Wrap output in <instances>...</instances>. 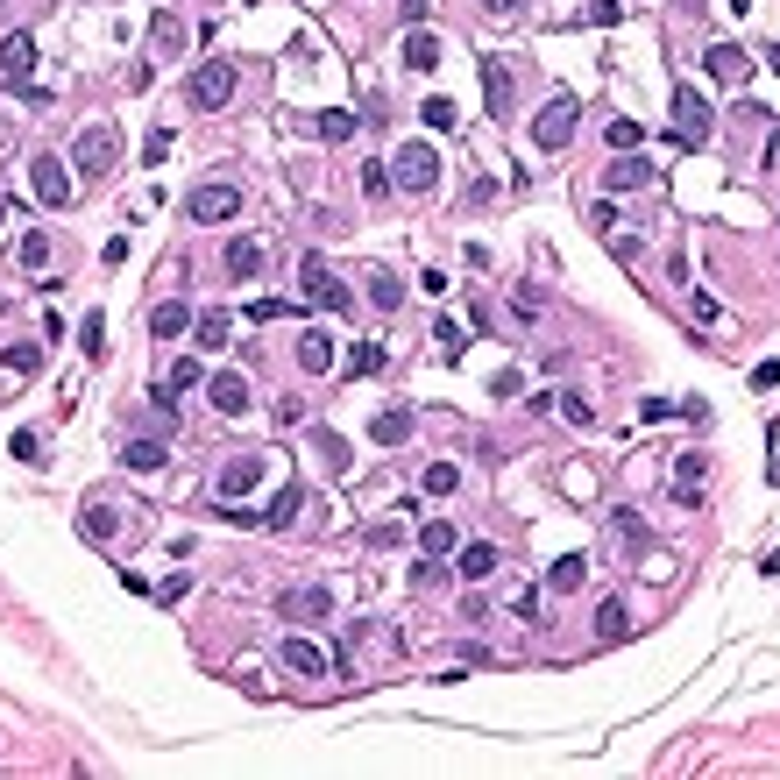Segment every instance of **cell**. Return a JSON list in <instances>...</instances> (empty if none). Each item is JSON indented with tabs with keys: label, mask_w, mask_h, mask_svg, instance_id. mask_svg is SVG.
I'll return each instance as SVG.
<instances>
[{
	"label": "cell",
	"mask_w": 780,
	"mask_h": 780,
	"mask_svg": "<svg viewBox=\"0 0 780 780\" xmlns=\"http://www.w3.org/2000/svg\"><path fill=\"white\" fill-rule=\"evenodd\" d=\"M497 568H504V554H497L490 539H468V546H461V561H454V575H461V582H490Z\"/></svg>",
	"instance_id": "5bb4252c"
},
{
	"label": "cell",
	"mask_w": 780,
	"mask_h": 780,
	"mask_svg": "<svg viewBox=\"0 0 780 780\" xmlns=\"http://www.w3.org/2000/svg\"><path fill=\"white\" fill-rule=\"evenodd\" d=\"M433 341H440V348H447V355H461V348H468V341H461V327H454V320H440V327H433Z\"/></svg>",
	"instance_id": "7dc6e473"
},
{
	"label": "cell",
	"mask_w": 780,
	"mask_h": 780,
	"mask_svg": "<svg viewBox=\"0 0 780 780\" xmlns=\"http://www.w3.org/2000/svg\"><path fill=\"white\" fill-rule=\"evenodd\" d=\"M114 525H121V518H114L107 504H86V518H78V532H86V539H114Z\"/></svg>",
	"instance_id": "8d00e7d4"
},
{
	"label": "cell",
	"mask_w": 780,
	"mask_h": 780,
	"mask_svg": "<svg viewBox=\"0 0 780 780\" xmlns=\"http://www.w3.org/2000/svg\"><path fill=\"white\" fill-rule=\"evenodd\" d=\"M0 227H8V213H0Z\"/></svg>",
	"instance_id": "680465c9"
},
{
	"label": "cell",
	"mask_w": 780,
	"mask_h": 780,
	"mask_svg": "<svg viewBox=\"0 0 780 780\" xmlns=\"http://www.w3.org/2000/svg\"><path fill=\"white\" fill-rule=\"evenodd\" d=\"M582 128V107H575V93H554L539 114H532V142L539 149H568V135Z\"/></svg>",
	"instance_id": "7a4b0ae2"
},
{
	"label": "cell",
	"mask_w": 780,
	"mask_h": 780,
	"mask_svg": "<svg viewBox=\"0 0 780 780\" xmlns=\"http://www.w3.org/2000/svg\"><path fill=\"white\" fill-rule=\"evenodd\" d=\"M78 348H86V362L107 355V312H86V320H78Z\"/></svg>",
	"instance_id": "f546056e"
},
{
	"label": "cell",
	"mask_w": 780,
	"mask_h": 780,
	"mask_svg": "<svg viewBox=\"0 0 780 780\" xmlns=\"http://www.w3.org/2000/svg\"><path fill=\"white\" fill-rule=\"evenodd\" d=\"M149 334H156V341H178V334H192V305H178V298H164V305H156V312H149Z\"/></svg>",
	"instance_id": "ffe728a7"
},
{
	"label": "cell",
	"mask_w": 780,
	"mask_h": 780,
	"mask_svg": "<svg viewBox=\"0 0 780 780\" xmlns=\"http://www.w3.org/2000/svg\"><path fill=\"white\" fill-rule=\"evenodd\" d=\"M192 383H206V369L185 355V362H171V376H164V390H192Z\"/></svg>",
	"instance_id": "60d3db41"
},
{
	"label": "cell",
	"mask_w": 780,
	"mask_h": 780,
	"mask_svg": "<svg viewBox=\"0 0 780 780\" xmlns=\"http://www.w3.org/2000/svg\"><path fill=\"white\" fill-rule=\"evenodd\" d=\"M121 468H135V476H156V468H164V440H128V447H121Z\"/></svg>",
	"instance_id": "4316f807"
},
{
	"label": "cell",
	"mask_w": 780,
	"mask_h": 780,
	"mask_svg": "<svg viewBox=\"0 0 780 780\" xmlns=\"http://www.w3.org/2000/svg\"><path fill=\"white\" fill-rule=\"evenodd\" d=\"M390 192V164H362V199H383Z\"/></svg>",
	"instance_id": "b9f144b4"
},
{
	"label": "cell",
	"mask_w": 780,
	"mask_h": 780,
	"mask_svg": "<svg viewBox=\"0 0 780 780\" xmlns=\"http://www.w3.org/2000/svg\"><path fill=\"white\" fill-rule=\"evenodd\" d=\"M284 312H291L284 298H256V305H249V320H256V327H270V320H284Z\"/></svg>",
	"instance_id": "bcb514c9"
},
{
	"label": "cell",
	"mask_w": 780,
	"mask_h": 780,
	"mask_svg": "<svg viewBox=\"0 0 780 780\" xmlns=\"http://www.w3.org/2000/svg\"><path fill=\"white\" fill-rule=\"evenodd\" d=\"M0 71H8V86H22V78L36 71V36L29 29H15L8 43H0Z\"/></svg>",
	"instance_id": "e0dca14e"
},
{
	"label": "cell",
	"mask_w": 780,
	"mask_h": 780,
	"mask_svg": "<svg viewBox=\"0 0 780 780\" xmlns=\"http://www.w3.org/2000/svg\"><path fill=\"white\" fill-rule=\"evenodd\" d=\"M398 539H405V525H398V518H390V525H369V546H398Z\"/></svg>",
	"instance_id": "f5cc1de1"
},
{
	"label": "cell",
	"mask_w": 780,
	"mask_h": 780,
	"mask_svg": "<svg viewBox=\"0 0 780 780\" xmlns=\"http://www.w3.org/2000/svg\"><path fill=\"white\" fill-rule=\"evenodd\" d=\"M227 327H234L227 312H192V334H199V348H220V341H227Z\"/></svg>",
	"instance_id": "1f68e13d"
},
{
	"label": "cell",
	"mask_w": 780,
	"mask_h": 780,
	"mask_svg": "<svg viewBox=\"0 0 780 780\" xmlns=\"http://www.w3.org/2000/svg\"><path fill=\"white\" fill-rule=\"evenodd\" d=\"M603 185L610 192H639V185H653V164L639 149H610V171H603Z\"/></svg>",
	"instance_id": "8fae6325"
},
{
	"label": "cell",
	"mask_w": 780,
	"mask_h": 780,
	"mask_svg": "<svg viewBox=\"0 0 780 780\" xmlns=\"http://www.w3.org/2000/svg\"><path fill=\"white\" fill-rule=\"evenodd\" d=\"M433 178H440L433 142H405V149H398V185H405V192H426Z\"/></svg>",
	"instance_id": "9c48e42d"
},
{
	"label": "cell",
	"mask_w": 780,
	"mask_h": 780,
	"mask_svg": "<svg viewBox=\"0 0 780 780\" xmlns=\"http://www.w3.org/2000/svg\"><path fill=\"white\" fill-rule=\"evenodd\" d=\"M483 15H497V22H518V15H525V0H483Z\"/></svg>",
	"instance_id": "681fc988"
},
{
	"label": "cell",
	"mask_w": 780,
	"mask_h": 780,
	"mask_svg": "<svg viewBox=\"0 0 780 780\" xmlns=\"http://www.w3.org/2000/svg\"><path fill=\"white\" fill-rule=\"evenodd\" d=\"M773 383H780V362H759L752 369V390H773Z\"/></svg>",
	"instance_id": "6f0895ef"
},
{
	"label": "cell",
	"mask_w": 780,
	"mask_h": 780,
	"mask_svg": "<svg viewBox=\"0 0 780 780\" xmlns=\"http://www.w3.org/2000/svg\"><path fill=\"white\" fill-rule=\"evenodd\" d=\"M702 71H710L717 86H738V78L752 71V57H745L738 43H710V50H702Z\"/></svg>",
	"instance_id": "7c38bea8"
},
{
	"label": "cell",
	"mask_w": 780,
	"mask_h": 780,
	"mask_svg": "<svg viewBox=\"0 0 780 780\" xmlns=\"http://www.w3.org/2000/svg\"><path fill=\"white\" fill-rule=\"evenodd\" d=\"M710 476V454H674V483H702Z\"/></svg>",
	"instance_id": "ab89813d"
},
{
	"label": "cell",
	"mask_w": 780,
	"mask_h": 780,
	"mask_svg": "<svg viewBox=\"0 0 780 780\" xmlns=\"http://www.w3.org/2000/svg\"><path fill=\"white\" fill-rule=\"evenodd\" d=\"M426 8H433V0H398V15H405V29H426Z\"/></svg>",
	"instance_id": "f907efd6"
},
{
	"label": "cell",
	"mask_w": 780,
	"mask_h": 780,
	"mask_svg": "<svg viewBox=\"0 0 780 780\" xmlns=\"http://www.w3.org/2000/svg\"><path fill=\"white\" fill-rule=\"evenodd\" d=\"M454 490H461V468L454 461H433L426 468V497H454Z\"/></svg>",
	"instance_id": "836d02e7"
},
{
	"label": "cell",
	"mask_w": 780,
	"mask_h": 780,
	"mask_svg": "<svg viewBox=\"0 0 780 780\" xmlns=\"http://www.w3.org/2000/svg\"><path fill=\"white\" fill-rule=\"evenodd\" d=\"M312 135H327V142H348V135H355V114H348V107H334V114H312Z\"/></svg>",
	"instance_id": "d6a6232c"
},
{
	"label": "cell",
	"mask_w": 780,
	"mask_h": 780,
	"mask_svg": "<svg viewBox=\"0 0 780 780\" xmlns=\"http://www.w3.org/2000/svg\"><path fill=\"white\" fill-rule=\"evenodd\" d=\"M29 192H36V199H43L50 213H57V206H71V164H64V156H50V149H43L36 164H29Z\"/></svg>",
	"instance_id": "8992f818"
},
{
	"label": "cell",
	"mask_w": 780,
	"mask_h": 780,
	"mask_svg": "<svg viewBox=\"0 0 780 780\" xmlns=\"http://www.w3.org/2000/svg\"><path fill=\"white\" fill-rule=\"evenodd\" d=\"M8 447H15V461H29V468H43V440H36V433H29V426H22V433H15V440H8Z\"/></svg>",
	"instance_id": "7bdbcfd3"
},
{
	"label": "cell",
	"mask_w": 780,
	"mask_h": 780,
	"mask_svg": "<svg viewBox=\"0 0 780 780\" xmlns=\"http://www.w3.org/2000/svg\"><path fill=\"white\" fill-rule=\"evenodd\" d=\"M405 64H412V71H433V64H440V36H433V29H405Z\"/></svg>",
	"instance_id": "83f0119b"
},
{
	"label": "cell",
	"mask_w": 780,
	"mask_h": 780,
	"mask_svg": "<svg viewBox=\"0 0 780 780\" xmlns=\"http://www.w3.org/2000/svg\"><path fill=\"white\" fill-rule=\"evenodd\" d=\"M589 582V554H561L554 568H546V589H554V596H575Z\"/></svg>",
	"instance_id": "7402d4cb"
},
{
	"label": "cell",
	"mask_w": 780,
	"mask_h": 780,
	"mask_svg": "<svg viewBox=\"0 0 780 780\" xmlns=\"http://www.w3.org/2000/svg\"><path fill=\"white\" fill-rule=\"evenodd\" d=\"M412 426H419L412 412H376V426H369V440H376V447H405V440H412Z\"/></svg>",
	"instance_id": "d4e9b609"
},
{
	"label": "cell",
	"mask_w": 780,
	"mask_h": 780,
	"mask_svg": "<svg viewBox=\"0 0 780 780\" xmlns=\"http://www.w3.org/2000/svg\"><path fill=\"white\" fill-rule=\"evenodd\" d=\"M419 546H426V554H433V561H447V554H461V532H454V518H426V525H419Z\"/></svg>",
	"instance_id": "603a6c76"
},
{
	"label": "cell",
	"mask_w": 780,
	"mask_h": 780,
	"mask_svg": "<svg viewBox=\"0 0 780 780\" xmlns=\"http://www.w3.org/2000/svg\"><path fill=\"white\" fill-rule=\"evenodd\" d=\"M589 227H603V234H617V227H624V220H617V206H610V199H603V206H596V213H589Z\"/></svg>",
	"instance_id": "11a10c76"
},
{
	"label": "cell",
	"mask_w": 780,
	"mask_h": 780,
	"mask_svg": "<svg viewBox=\"0 0 780 780\" xmlns=\"http://www.w3.org/2000/svg\"><path fill=\"white\" fill-rule=\"evenodd\" d=\"M476 71H483V100H490V114H497V121H504V107H511V71H504V64H497V57H483V64H476Z\"/></svg>",
	"instance_id": "cb8c5ba5"
},
{
	"label": "cell",
	"mask_w": 780,
	"mask_h": 780,
	"mask_svg": "<svg viewBox=\"0 0 780 780\" xmlns=\"http://www.w3.org/2000/svg\"><path fill=\"white\" fill-rule=\"evenodd\" d=\"M185 43V22H171V15H156V50H178Z\"/></svg>",
	"instance_id": "f6af8a7d"
},
{
	"label": "cell",
	"mask_w": 780,
	"mask_h": 780,
	"mask_svg": "<svg viewBox=\"0 0 780 780\" xmlns=\"http://www.w3.org/2000/svg\"><path fill=\"white\" fill-rule=\"evenodd\" d=\"M277 617H291V624H312V617H334V589H284L277 596Z\"/></svg>",
	"instance_id": "30bf717a"
},
{
	"label": "cell",
	"mask_w": 780,
	"mask_h": 780,
	"mask_svg": "<svg viewBox=\"0 0 780 780\" xmlns=\"http://www.w3.org/2000/svg\"><path fill=\"white\" fill-rule=\"evenodd\" d=\"M632 632V610H624V596H603V610H596V639L610 646V639H624Z\"/></svg>",
	"instance_id": "484cf974"
},
{
	"label": "cell",
	"mask_w": 780,
	"mask_h": 780,
	"mask_svg": "<svg viewBox=\"0 0 780 780\" xmlns=\"http://www.w3.org/2000/svg\"><path fill=\"white\" fill-rule=\"evenodd\" d=\"M15 256H22V270H43V263H50V234H43V227H29Z\"/></svg>",
	"instance_id": "e575fe53"
},
{
	"label": "cell",
	"mask_w": 780,
	"mask_h": 780,
	"mask_svg": "<svg viewBox=\"0 0 780 780\" xmlns=\"http://www.w3.org/2000/svg\"><path fill=\"white\" fill-rule=\"evenodd\" d=\"M277 426H305V398H277Z\"/></svg>",
	"instance_id": "c3c4849f"
},
{
	"label": "cell",
	"mask_w": 780,
	"mask_h": 780,
	"mask_svg": "<svg viewBox=\"0 0 780 780\" xmlns=\"http://www.w3.org/2000/svg\"><path fill=\"white\" fill-rule=\"evenodd\" d=\"M0 362L22 369V376H36V369H43V348H36V341H15V348H0Z\"/></svg>",
	"instance_id": "d590c367"
},
{
	"label": "cell",
	"mask_w": 780,
	"mask_h": 780,
	"mask_svg": "<svg viewBox=\"0 0 780 780\" xmlns=\"http://www.w3.org/2000/svg\"><path fill=\"white\" fill-rule=\"evenodd\" d=\"M164 156H171V128H149V142H142V164H149V171H164Z\"/></svg>",
	"instance_id": "f35d334b"
},
{
	"label": "cell",
	"mask_w": 780,
	"mask_h": 780,
	"mask_svg": "<svg viewBox=\"0 0 780 780\" xmlns=\"http://www.w3.org/2000/svg\"><path fill=\"white\" fill-rule=\"evenodd\" d=\"M277 660H284L291 674H312V681H327V674H334V660L312 646V639H284V646H277Z\"/></svg>",
	"instance_id": "4fadbf2b"
},
{
	"label": "cell",
	"mask_w": 780,
	"mask_h": 780,
	"mask_svg": "<svg viewBox=\"0 0 780 780\" xmlns=\"http://www.w3.org/2000/svg\"><path fill=\"white\" fill-rule=\"evenodd\" d=\"M383 369V341H355V355H348V376H376Z\"/></svg>",
	"instance_id": "74e56055"
},
{
	"label": "cell",
	"mask_w": 780,
	"mask_h": 780,
	"mask_svg": "<svg viewBox=\"0 0 780 780\" xmlns=\"http://www.w3.org/2000/svg\"><path fill=\"white\" fill-rule=\"evenodd\" d=\"M263 483V454H234L227 468H220V497H242V490H256Z\"/></svg>",
	"instance_id": "ac0fdd59"
},
{
	"label": "cell",
	"mask_w": 780,
	"mask_h": 780,
	"mask_svg": "<svg viewBox=\"0 0 780 780\" xmlns=\"http://www.w3.org/2000/svg\"><path fill=\"white\" fill-rule=\"evenodd\" d=\"M674 142H681V149H702V142H710V100H702L695 86H674Z\"/></svg>",
	"instance_id": "277c9868"
},
{
	"label": "cell",
	"mask_w": 780,
	"mask_h": 780,
	"mask_svg": "<svg viewBox=\"0 0 780 780\" xmlns=\"http://www.w3.org/2000/svg\"><path fill=\"white\" fill-rule=\"evenodd\" d=\"M554 405H561V412H568V419H575V426H589V419H596V412H589V405H582V398H568V390H561V398H554Z\"/></svg>",
	"instance_id": "db71d44e"
},
{
	"label": "cell",
	"mask_w": 780,
	"mask_h": 780,
	"mask_svg": "<svg viewBox=\"0 0 780 780\" xmlns=\"http://www.w3.org/2000/svg\"><path fill=\"white\" fill-rule=\"evenodd\" d=\"M440 568H447V561H433V554H426V561L412 568V582H419V589H433V582H440Z\"/></svg>",
	"instance_id": "9f6ffc18"
},
{
	"label": "cell",
	"mask_w": 780,
	"mask_h": 780,
	"mask_svg": "<svg viewBox=\"0 0 780 780\" xmlns=\"http://www.w3.org/2000/svg\"><path fill=\"white\" fill-rule=\"evenodd\" d=\"M518 390H525V376H518V369H504V376L490 383V398H518Z\"/></svg>",
	"instance_id": "816d5d0a"
},
{
	"label": "cell",
	"mask_w": 780,
	"mask_h": 780,
	"mask_svg": "<svg viewBox=\"0 0 780 780\" xmlns=\"http://www.w3.org/2000/svg\"><path fill=\"white\" fill-rule=\"evenodd\" d=\"M298 504H305V483H284L270 497V511H263V532H291L298 525Z\"/></svg>",
	"instance_id": "d6986e66"
},
{
	"label": "cell",
	"mask_w": 780,
	"mask_h": 780,
	"mask_svg": "<svg viewBox=\"0 0 780 780\" xmlns=\"http://www.w3.org/2000/svg\"><path fill=\"white\" fill-rule=\"evenodd\" d=\"M206 398H213L220 419H242V412H249V376H242V369H213V376H206Z\"/></svg>",
	"instance_id": "ba28073f"
},
{
	"label": "cell",
	"mask_w": 780,
	"mask_h": 780,
	"mask_svg": "<svg viewBox=\"0 0 780 780\" xmlns=\"http://www.w3.org/2000/svg\"><path fill=\"white\" fill-rule=\"evenodd\" d=\"M419 121H426L433 135H454V121H461V114H454V100H447V93H433V100L419 107Z\"/></svg>",
	"instance_id": "4dcf8cb0"
},
{
	"label": "cell",
	"mask_w": 780,
	"mask_h": 780,
	"mask_svg": "<svg viewBox=\"0 0 780 780\" xmlns=\"http://www.w3.org/2000/svg\"><path fill=\"white\" fill-rule=\"evenodd\" d=\"M185 100H192L199 114H220V107L234 100V64H227V57H206V64L192 71V86H185Z\"/></svg>",
	"instance_id": "3957f363"
},
{
	"label": "cell",
	"mask_w": 780,
	"mask_h": 780,
	"mask_svg": "<svg viewBox=\"0 0 780 780\" xmlns=\"http://www.w3.org/2000/svg\"><path fill=\"white\" fill-rule=\"evenodd\" d=\"M298 369H305V376H327V369H334V334H327V327H305V334H298Z\"/></svg>",
	"instance_id": "2e32d148"
},
{
	"label": "cell",
	"mask_w": 780,
	"mask_h": 780,
	"mask_svg": "<svg viewBox=\"0 0 780 780\" xmlns=\"http://www.w3.org/2000/svg\"><path fill=\"white\" fill-rule=\"evenodd\" d=\"M312 461H320L327 476H348V468H355V454H348V440L334 426H312Z\"/></svg>",
	"instance_id": "9a60e30c"
},
{
	"label": "cell",
	"mask_w": 780,
	"mask_h": 780,
	"mask_svg": "<svg viewBox=\"0 0 780 780\" xmlns=\"http://www.w3.org/2000/svg\"><path fill=\"white\" fill-rule=\"evenodd\" d=\"M298 291H305L312 305H334V312H348V305H355V291H341V284H334V270H327V256H320V249L298 263Z\"/></svg>",
	"instance_id": "5b68a950"
},
{
	"label": "cell",
	"mask_w": 780,
	"mask_h": 780,
	"mask_svg": "<svg viewBox=\"0 0 780 780\" xmlns=\"http://www.w3.org/2000/svg\"><path fill=\"white\" fill-rule=\"evenodd\" d=\"M185 213L199 220V227H220V220H234V213H242V192H234V185H192V199H185Z\"/></svg>",
	"instance_id": "52a82bcc"
},
{
	"label": "cell",
	"mask_w": 780,
	"mask_h": 780,
	"mask_svg": "<svg viewBox=\"0 0 780 780\" xmlns=\"http://www.w3.org/2000/svg\"><path fill=\"white\" fill-rule=\"evenodd\" d=\"M114 156H121V135H114V121H93V128H78V142H71V171H93V178H107V171H114Z\"/></svg>",
	"instance_id": "6da1fadb"
},
{
	"label": "cell",
	"mask_w": 780,
	"mask_h": 780,
	"mask_svg": "<svg viewBox=\"0 0 780 780\" xmlns=\"http://www.w3.org/2000/svg\"><path fill=\"white\" fill-rule=\"evenodd\" d=\"M639 142H646L639 121H610V149H639Z\"/></svg>",
	"instance_id": "ee69618b"
},
{
	"label": "cell",
	"mask_w": 780,
	"mask_h": 780,
	"mask_svg": "<svg viewBox=\"0 0 780 780\" xmlns=\"http://www.w3.org/2000/svg\"><path fill=\"white\" fill-rule=\"evenodd\" d=\"M369 305H376V312H398V305H405V284L390 277V270H369Z\"/></svg>",
	"instance_id": "f1b7e54d"
},
{
	"label": "cell",
	"mask_w": 780,
	"mask_h": 780,
	"mask_svg": "<svg viewBox=\"0 0 780 780\" xmlns=\"http://www.w3.org/2000/svg\"><path fill=\"white\" fill-rule=\"evenodd\" d=\"M263 270V249H256V234H234V242H227V277L234 284H249Z\"/></svg>",
	"instance_id": "44dd1931"
}]
</instances>
